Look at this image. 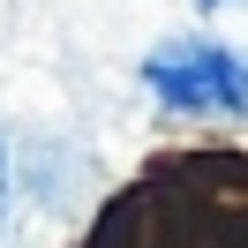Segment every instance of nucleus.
<instances>
[{"label":"nucleus","instance_id":"f257e3e1","mask_svg":"<svg viewBox=\"0 0 248 248\" xmlns=\"http://www.w3.org/2000/svg\"><path fill=\"white\" fill-rule=\"evenodd\" d=\"M143 91L181 121H241L248 128V46L181 31L143 53Z\"/></svg>","mask_w":248,"mask_h":248},{"label":"nucleus","instance_id":"f03ea898","mask_svg":"<svg viewBox=\"0 0 248 248\" xmlns=\"http://www.w3.org/2000/svg\"><path fill=\"white\" fill-rule=\"evenodd\" d=\"M203 8H226V0H203Z\"/></svg>","mask_w":248,"mask_h":248}]
</instances>
